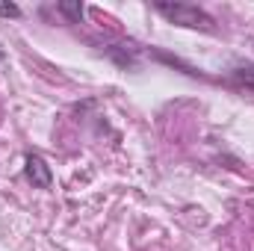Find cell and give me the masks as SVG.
<instances>
[{
  "instance_id": "1",
  "label": "cell",
  "mask_w": 254,
  "mask_h": 251,
  "mask_svg": "<svg viewBox=\"0 0 254 251\" xmlns=\"http://www.w3.org/2000/svg\"><path fill=\"white\" fill-rule=\"evenodd\" d=\"M154 12H160L166 21L178 24V27H190V30H204V33H213L216 30V21L213 15H207L201 6L195 3H166V0H157L154 3Z\"/></svg>"
},
{
  "instance_id": "2",
  "label": "cell",
  "mask_w": 254,
  "mask_h": 251,
  "mask_svg": "<svg viewBox=\"0 0 254 251\" xmlns=\"http://www.w3.org/2000/svg\"><path fill=\"white\" fill-rule=\"evenodd\" d=\"M24 178H27L36 189H51L54 187V172H51V166H48L39 154H27V157H24Z\"/></svg>"
},
{
  "instance_id": "3",
  "label": "cell",
  "mask_w": 254,
  "mask_h": 251,
  "mask_svg": "<svg viewBox=\"0 0 254 251\" xmlns=\"http://www.w3.org/2000/svg\"><path fill=\"white\" fill-rule=\"evenodd\" d=\"M231 83H234L237 89L254 92V63H240V65H234V71H231Z\"/></svg>"
},
{
  "instance_id": "4",
  "label": "cell",
  "mask_w": 254,
  "mask_h": 251,
  "mask_svg": "<svg viewBox=\"0 0 254 251\" xmlns=\"http://www.w3.org/2000/svg\"><path fill=\"white\" fill-rule=\"evenodd\" d=\"M57 12H63L71 24H80V18H83L86 6H83L80 0H74V3H57Z\"/></svg>"
},
{
  "instance_id": "5",
  "label": "cell",
  "mask_w": 254,
  "mask_h": 251,
  "mask_svg": "<svg viewBox=\"0 0 254 251\" xmlns=\"http://www.w3.org/2000/svg\"><path fill=\"white\" fill-rule=\"evenodd\" d=\"M0 15H6V18H21V6H15V3H0Z\"/></svg>"
},
{
  "instance_id": "6",
  "label": "cell",
  "mask_w": 254,
  "mask_h": 251,
  "mask_svg": "<svg viewBox=\"0 0 254 251\" xmlns=\"http://www.w3.org/2000/svg\"><path fill=\"white\" fill-rule=\"evenodd\" d=\"M0 60H3V54H0Z\"/></svg>"
}]
</instances>
